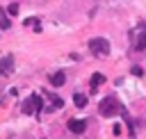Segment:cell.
Returning a JSON list of instances; mask_svg holds the SVG:
<instances>
[{
	"instance_id": "11",
	"label": "cell",
	"mask_w": 146,
	"mask_h": 139,
	"mask_svg": "<svg viewBox=\"0 0 146 139\" xmlns=\"http://www.w3.org/2000/svg\"><path fill=\"white\" fill-rule=\"evenodd\" d=\"M144 71H141V66H132V75H141Z\"/></svg>"
},
{
	"instance_id": "6",
	"label": "cell",
	"mask_w": 146,
	"mask_h": 139,
	"mask_svg": "<svg viewBox=\"0 0 146 139\" xmlns=\"http://www.w3.org/2000/svg\"><path fill=\"white\" fill-rule=\"evenodd\" d=\"M50 82H52V87H62V84L66 82V75H64L62 71H57V73L50 75Z\"/></svg>"
},
{
	"instance_id": "5",
	"label": "cell",
	"mask_w": 146,
	"mask_h": 139,
	"mask_svg": "<svg viewBox=\"0 0 146 139\" xmlns=\"http://www.w3.org/2000/svg\"><path fill=\"white\" fill-rule=\"evenodd\" d=\"M84 128H87V121H80V118H71V121H68V130H71L73 134H82Z\"/></svg>"
},
{
	"instance_id": "1",
	"label": "cell",
	"mask_w": 146,
	"mask_h": 139,
	"mask_svg": "<svg viewBox=\"0 0 146 139\" xmlns=\"http://www.w3.org/2000/svg\"><path fill=\"white\" fill-rule=\"evenodd\" d=\"M98 109H100V114H103V116H116V114H123V112H125V109H123V105H121L114 96L103 98V100H100V105H98Z\"/></svg>"
},
{
	"instance_id": "4",
	"label": "cell",
	"mask_w": 146,
	"mask_h": 139,
	"mask_svg": "<svg viewBox=\"0 0 146 139\" xmlns=\"http://www.w3.org/2000/svg\"><path fill=\"white\" fill-rule=\"evenodd\" d=\"M11 71H14V55L0 57V73H2V75H9Z\"/></svg>"
},
{
	"instance_id": "8",
	"label": "cell",
	"mask_w": 146,
	"mask_h": 139,
	"mask_svg": "<svg viewBox=\"0 0 146 139\" xmlns=\"http://www.w3.org/2000/svg\"><path fill=\"white\" fill-rule=\"evenodd\" d=\"M103 82H105V77H103L100 73H94V75H91V91H96V87L103 84Z\"/></svg>"
},
{
	"instance_id": "3",
	"label": "cell",
	"mask_w": 146,
	"mask_h": 139,
	"mask_svg": "<svg viewBox=\"0 0 146 139\" xmlns=\"http://www.w3.org/2000/svg\"><path fill=\"white\" fill-rule=\"evenodd\" d=\"M41 107H43V100H41V96H36V93H32V96L23 103V112H25V114L41 112Z\"/></svg>"
},
{
	"instance_id": "2",
	"label": "cell",
	"mask_w": 146,
	"mask_h": 139,
	"mask_svg": "<svg viewBox=\"0 0 146 139\" xmlns=\"http://www.w3.org/2000/svg\"><path fill=\"white\" fill-rule=\"evenodd\" d=\"M89 50L96 52V55H110V41L103 39V36H96L89 41Z\"/></svg>"
},
{
	"instance_id": "9",
	"label": "cell",
	"mask_w": 146,
	"mask_h": 139,
	"mask_svg": "<svg viewBox=\"0 0 146 139\" xmlns=\"http://www.w3.org/2000/svg\"><path fill=\"white\" fill-rule=\"evenodd\" d=\"M73 100H75V105H78V107H84V105H87V96H84V93H75V96H73Z\"/></svg>"
},
{
	"instance_id": "7",
	"label": "cell",
	"mask_w": 146,
	"mask_h": 139,
	"mask_svg": "<svg viewBox=\"0 0 146 139\" xmlns=\"http://www.w3.org/2000/svg\"><path fill=\"white\" fill-rule=\"evenodd\" d=\"M9 27H11V21H9L7 11L0 7V30H9Z\"/></svg>"
},
{
	"instance_id": "10",
	"label": "cell",
	"mask_w": 146,
	"mask_h": 139,
	"mask_svg": "<svg viewBox=\"0 0 146 139\" xmlns=\"http://www.w3.org/2000/svg\"><path fill=\"white\" fill-rule=\"evenodd\" d=\"M7 11H9L11 16H14V14H18V2H14V5H9V9H7Z\"/></svg>"
}]
</instances>
